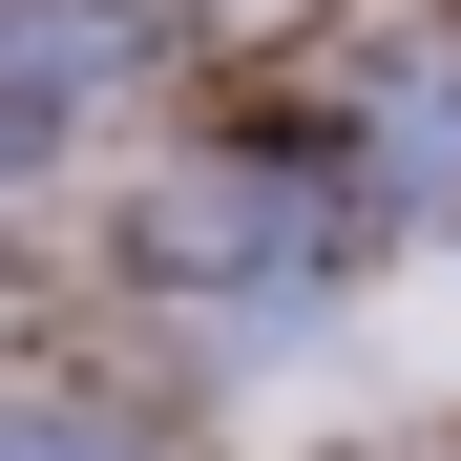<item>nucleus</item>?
Returning <instances> with one entry per match:
<instances>
[{
    "mask_svg": "<svg viewBox=\"0 0 461 461\" xmlns=\"http://www.w3.org/2000/svg\"><path fill=\"white\" fill-rule=\"evenodd\" d=\"M147 0H0V147H63L85 105H126L147 85Z\"/></svg>",
    "mask_w": 461,
    "mask_h": 461,
    "instance_id": "1",
    "label": "nucleus"
},
{
    "mask_svg": "<svg viewBox=\"0 0 461 461\" xmlns=\"http://www.w3.org/2000/svg\"><path fill=\"white\" fill-rule=\"evenodd\" d=\"M168 252H189V273L294 294V273L336 252V189H294V168H189V189H168Z\"/></svg>",
    "mask_w": 461,
    "mask_h": 461,
    "instance_id": "2",
    "label": "nucleus"
}]
</instances>
